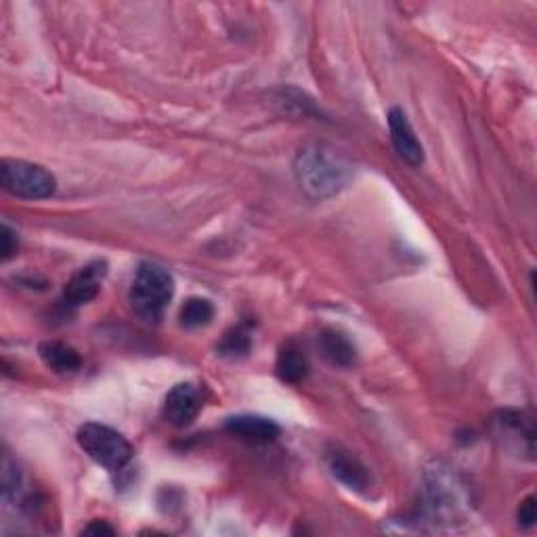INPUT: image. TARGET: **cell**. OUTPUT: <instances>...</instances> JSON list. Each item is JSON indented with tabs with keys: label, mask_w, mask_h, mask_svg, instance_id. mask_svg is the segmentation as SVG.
I'll return each mask as SVG.
<instances>
[{
	"label": "cell",
	"mask_w": 537,
	"mask_h": 537,
	"mask_svg": "<svg viewBox=\"0 0 537 537\" xmlns=\"http://www.w3.org/2000/svg\"><path fill=\"white\" fill-rule=\"evenodd\" d=\"M76 441L84 454L110 472H120L122 468H126V464L133 460L135 454L133 445L126 441L124 435L114 431L112 426L99 422L82 424L76 433Z\"/></svg>",
	"instance_id": "4"
},
{
	"label": "cell",
	"mask_w": 537,
	"mask_h": 537,
	"mask_svg": "<svg viewBox=\"0 0 537 537\" xmlns=\"http://www.w3.org/2000/svg\"><path fill=\"white\" fill-rule=\"evenodd\" d=\"M38 355L49 370H53L55 374H61V376L76 374L82 368L80 353L74 347L66 345V342H59V340L40 342Z\"/></svg>",
	"instance_id": "13"
},
{
	"label": "cell",
	"mask_w": 537,
	"mask_h": 537,
	"mask_svg": "<svg viewBox=\"0 0 537 537\" xmlns=\"http://www.w3.org/2000/svg\"><path fill=\"white\" fill-rule=\"evenodd\" d=\"M173 294H175L173 275L156 263H141L133 277L128 300H131L133 311L143 321H147V324H158L164 317V311L170 305V300H173Z\"/></svg>",
	"instance_id": "2"
},
{
	"label": "cell",
	"mask_w": 537,
	"mask_h": 537,
	"mask_svg": "<svg viewBox=\"0 0 537 537\" xmlns=\"http://www.w3.org/2000/svg\"><path fill=\"white\" fill-rule=\"evenodd\" d=\"M202 412V393L196 384L181 382L164 399V418L175 428H185Z\"/></svg>",
	"instance_id": "7"
},
{
	"label": "cell",
	"mask_w": 537,
	"mask_h": 537,
	"mask_svg": "<svg viewBox=\"0 0 537 537\" xmlns=\"http://www.w3.org/2000/svg\"><path fill=\"white\" fill-rule=\"evenodd\" d=\"M0 183L11 196L21 200H47L57 191V179L51 170L26 160H3Z\"/></svg>",
	"instance_id": "5"
},
{
	"label": "cell",
	"mask_w": 537,
	"mask_h": 537,
	"mask_svg": "<svg viewBox=\"0 0 537 537\" xmlns=\"http://www.w3.org/2000/svg\"><path fill=\"white\" fill-rule=\"evenodd\" d=\"M533 523H535V498L529 496L519 506V525L529 529L533 527Z\"/></svg>",
	"instance_id": "18"
},
{
	"label": "cell",
	"mask_w": 537,
	"mask_h": 537,
	"mask_svg": "<svg viewBox=\"0 0 537 537\" xmlns=\"http://www.w3.org/2000/svg\"><path fill=\"white\" fill-rule=\"evenodd\" d=\"M225 428L233 437H238L252 445H265L279 437V426L271 418L254 416V414L233 416L225 422Z\"/></svg>",
	"instance_id": "11"
},
{
	"label": "cell",
	"mask_w": 537,
	"mask_h": 537,
	"mask_svg": "<svg viewBox=\"0 0 537 537\" xmlns=\"http://www.w3.org/2000/svg\"><path fill=\"white\" fill-rule=\"evenodd\" d=\"M328 468L332 477L338 479L342 485L353 491H368L372 487V475L355 456L347 454V451L334 449L328 454Z\"/></svg>",
	"instance_id": "10"
},
{
	"label": "cell",
	"mask_w": 537,
	"mask_h": 537,
	"mask_svg": "<svg viewBox=\"0 0 537 537\" xmlns=\"http://www.w3.org/2000/svg\"><path fill=\"white\" fill-rule=\"evenodd\" d=\"M496 437L512 451L533 460L535 454V422L531 416L514 410H504L493 420Z\"/></svg>",
	"instance_id": "6"
},
{
	"label": "cell",
	"mask_w": 537,
	"mask_h": 537,
	"mask_svg": "<svg viewBox=\"0 0 537 537\" xmlns=\"http://www.w3.org/2000/svg\"><path fill=\"white\" fill-rule=\"evenodd\" d=\"M424 496L426 512L431 514L433 523L454 525L470 508L466 485L456 475H451L449 468L437 466L435 470L428 472Z\"/></svg>",
	"instance_id": "3"
},
{
	"label": "cell",
	"mask_w": 537,
	"mask_h": 537,
	"mask_svg": "<svg viewBox=\"0 0 537 537\" xmlns=\"http://www.w3.org/2000/svg\"><path fill=\"white\" fill-rule=\"evenodd\" d=\"M214 317V305L208 298L191 296L185 300V305L179 311V324L185 330H198L208 326Z\"/></svg>",
	"instance_id": "15"
},
{
	"label": "cell",
	"mask_w": 537,
	"mask_h": 537,
	"mask_svg": "<svg viewBox=\"0 0 537 537\" xmlns=\"http://www.w3.org/2000/svg\"><path fill=\"white\" fill-rule=\"evenodd\" d=\"M107 275L105 261H93L87 267H82L78 273L72 275L70 282L63 288V305L66 307H82L97 298L103 279Z\"/></svg>",
	"instance_id": "8"
},
{
	"label": "cell",
	"mask_w": 537,
	"mask_h": 537,
	"mask_svg": "<svg viewBox=\"0 0 537 537\" xmlns=\"http://www.w3.org/2000/svg\"><path fill=\"white\" fill-rule=\"evenodd\" d=\"M317 349L321 357H324L330 365H334V368L345 370L355 365V359H357L355 342L347 334H342L340 330H334V328L321 330V334L317 336Z\"/></svg>",
	"instance_id": "12"
},
{
	"label": "cell",
	"mask_w": 537,
	"mask_h": 537,
	"mask_svg": "<svg viewBox=\"0 0 537 537\" xmlns=\"http://www.w3.org/2000/svg\"><path fill=\"white\" fill-rule=\"evenodd\" d=\"M275 372L279 380H284L288 384L303 382L309 374L307 355L290 342V345L282 347V351H279L277 361H275Z\"/></svg>",
	"instance_id": "14"
},
{
	"label": "cell",
	"mask_w": 537,
	"mask_h": 537,
	"mask_svg": "<svg viewBox=\"0 0 537 537\" xmlns=\"http://www.w3.org/2000/svg\"><path fill=\"white\" fill-rule=\"evenodd\" d=\"M252 347V338L244 328H235L225 334L223 342L219 345V353L225 357H244Z\"/></svg>",
	"instance_id": "16"
},
{
	"label": "cell",
	"mask_w": 537,
	"mask_h": 537,
	"mask_svg": "<svg viewBox=\"0 0 537 537\" xmlns=\"http://www.w3.org/2000/svg\"><path fill=\"white\" fill-rule=\"evenodd\" d=\"M19 248V242H17V233L9 227V225H3L0 227V256H3V261H11L15 252Z\"/></svg>",
	"instance_id": "17"
},
{
	"label": "cell",
	"mask_w": 537,
	"mask_h": 537,
	"mask_svg": "<svg viewBox=\"0 0 537 537\" xmlns=\"http://www.w3.org/2000/svg\"><path fill=\"white\" fill-rule=\"evenodd\" d=\"M82 533H87V535H114L116 529L112 525H107L105 521H93L91 525H87L82 529Z\"/></svg>",
	"instance_id": "19"
},
{
	"label": "cell",
	"mask_w": 537,
	"mask_h": 537,
	"mask_svg": "<svg viewBox=\"0 0 537 537\" xmlns=\"http://www.w3.org/2000/svg\"><path fill=\"white\" fill-rule=\"evenodd\" d=\"M389 131H391V141L397 156L410 166H420L424 162V147L418 141L414 128L407 120L405 112L401 107H393L389 112Z\"/></svg>",
	"instance_id": "9"
},
{
	"label": "cell",
	"mask_w": 537,
	"mask_h": 537,
	"mask_svg": "<svg viewBox=\"0 0 537 537\" xmlns=\"http://www.w3.org/2000/svg\"><path fill=\"white\" fill-rule=\"evenodd\" d=\"M294 175L307 196L324 200L334 196L351 179V166L326 145L300 149L294 160Z\"/></svg>",
	"instance_id": "1"
}]
</instances>
